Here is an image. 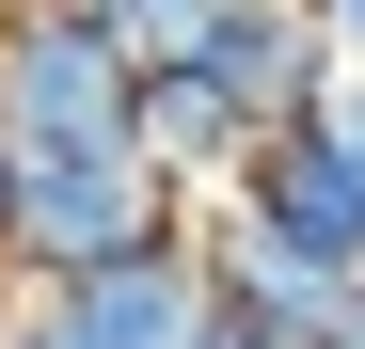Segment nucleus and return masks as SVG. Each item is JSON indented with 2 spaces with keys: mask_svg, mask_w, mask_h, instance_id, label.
I'll list each match as a JSON object with an SVG mask.
<instances>
[{
  "mask_svg": "<svg viewBox=\"0 0 365 349\" xmlns=\"http://www.w3.org/2000/svg\"><path fill=\"white\" fill-rule=\"evenodd\" d=\"M191 191H175L159 159H16V222H0V270L16 286H80L111 254H159V239H191Z\"/></svg>",
  "mask_w": 365,
  "mask_h": 349,
  "instance_id": "f257e3e1",
  "label": "nucleus"
},
{
  "mask_svg": "<svg viewBox=\"0 0 365 349\" xmlns=\"http://www.w3.org/2000/svg\"><path fill=\"white\" fill-rule=\"evenodd\" d=\"M0 111H16V159H143V64L64 0L0 16Z\"/></svg>",
  "mask_w": 365,
  "mask_h": 349,
  "instance_id": "f03ea898",
  "label": "nucleus"
},
{
  "mask_svg": "<svg viewBox=\"0 0 365 349\" xmlns=\"http://www.w3.org/2000/svg\"><path fill=\"white\" fill-rule=\"evenodd\" d=\"M238 222H270V239L286 254H318L334 286H365V143L334 127V111H318V127H270L255 159H238V191H222Z\"/></svg>",
  "mask_w": 365,
  "mask_h": 349,
  "instance_id": "7ed1b4c3",
  "label": "nucleus"
},
{
  "mask_svg": "<svg viewBox=\"0 0 365 349\" xmlns=\"http://www.w3.org/2000/svg\"><path fill=\"white\" fill-rule=\"evenodd\" d=\"M48 302L80 318V349H207V318H222L207 222L159 239V254H111V270H80V286H48Z\"/></svg>",
  "mask_w": 365,
  "mask_h": 349,
  "instance_id": "20e7f679",
  "label": "nucleus"
},
{
  "mask_svg": "<svg viewBox=\"0 0 365 349\" xmlns=\"http://www.w3.org/2000/svg\"><path fill=\"white\" fill-rule=\"evenodd\" d=\"M207 80L255 111V143H270V127H318V111L349 95V48L318 32V0H238L222 48H207Z\"/></svg>",
  "mask_w": 365,
  "mask_h": 349,
  "instance_id": "39448f33",
  "label": "nucleus"
},
{
  "mask_svg": "<svg viewBox=\"0 0 365 349\" xmlns=\"http://www.w3.org/2000/svg\"><path fill=\"white\" fill-rule=\"evenodd\" d=\"M207 270H222V302H238V318H270V333H302V349H334L349 302H365V286H334L318 254H286L270 222H238V207H207Z\"/></svg>",
  "mask_w": 365,
  "mask_h": 349,
  "instance_id": "423d86ee",
  "label": "nucleus"
},
{
  "mask_svg": "<svg viewBox=\"0 0 365 349\" xmlns=\"http://www.w3.org/2000/svg\"><path fill=\"white\" fill-rule=\"evenodd\" d=\"M143 159H159L191 207H222V191H238V159H255V111H238L207 64H159V80H143Z\"/></svg>",
  "mask_w": 365,
  "mask_h": 349,
  "instance_id": "0eeeda50",
  "label": "nucleus"
},
{
  "mask_svg": "<svg viewBox=\"0 0 365 349\" xmlns=\"http://www.w3.org/2000/svg\"><path fill=\"white\" fill-rule=\"evenodd\" d=\"M64 16H96L111 48H128V64L159 80V64H207V48H222V16H238V0H64Z\"/></svg>",
  "mask_w": 365,
  "mask_h": 349,
  "instance_id": "6e6552de",
  "label": "nucleus"
},
{
  "mask_svg": "<svg viewBox=\"0 0 365 349\" xmlns=\"http://www.w3.org/2000/svg\"><path fill=\"white\" fill-rule=\"evenodd\" d=\"M0 349H80V318H64V302L32 286V302H16V333H0Z\"/></svg>",
  "mask_w": 365,
  "mask_h": 349,
  "instance_id": "1a4fd4ad",
  "label": "nucleus"
},
{
  "mask_svg": "<svg viewBox=\"0 0 365 349\" xmlns=\"http://www.w3.org/2000/svg\"><path fill=\"white\" fill-rule=\"evenodd\" d=\"M207 349H302V333H270V318H238V302H222V318H207Z\"/></svg>",
  "mask_w": 365,
  "mask_h": 349,
  "instance_id": "9d476101",
  "label": "nucleus"
},
{
  "mask_svg": "<svg viewBox=\"0 0 365 349\" xmlns=\"http://www.w3.org/2000/svg\"><path fill=\"white\" fill-rule=\"evenodd\" d=\"M318 32H334V48H349V64H365V0H318Z\"/></svg>",
  "mask_w": 365,
  "mask_h": 349,
  "instance_id": "9b49d317",
  "label": "nucleus"
},
{
  "mask_svg": "<svg viewBox=\"0 0 365 349\" xmlns=\"http://www.w3.org/2000/svg\"><path fill=\"white\" fill-rule=\"evenodd\" d=\"M0 222H16V111H0Z\"/></svg>",
  "mask_w": 365,
  "mask_h": 349,
  "instance_id": "f8f14e48",
  "label": "nucleus"
},
{
  "mask_svg": "<svg viewBox=\"0 0 365 349\" xmlns=\"http://www.w3.org/2000/svg\"><path fill=\"white\" fill-rule=\"evenodd\" d=\"M334 127H349V143H365V64H349V95H334Z\"/></svg>",
  "mask_w": 365,
  "mask_h": 349,
  "instance_id": "ddd939ff",
  "label": "nucleus"
},
{
  "mask_svg": "<svg viewBox=\"0 0 365 349\" xmlns=\"http://www.w3.org/2000/svg\"><path fill=\"white\" fill-rule=\"evenodd\" d=\"M16 302H32V286H16V270H0V333H16Z\"/></svg>",
  "mask_w": 365,
  "mask_h": 349,
  "instance_id": "4468645a",
  "label": "nucleus"
},
{
  "mask_svg": "<svg viewBox=\"0 0 365 349\" xmlns=\"http://www.w3.org/2000/svg\"><path fill=\"white\" fill-rule=\"evenodd\" d=\"M334 349H365V302H349V333H334Z\"/></svg>",
  "mask_w": 365,
  "mask_h": 349,
  "instance_id": "2eb2a0df",
  "label": "nucleus"
},
{
  "mask_svg": "<svg viewBox=\"0 0 365 349\" xmlns=\"http://www.w3.org/2000/svg\"><path fill=\"white\" fill-rule=\"evenodd\" d=\"M0 16H32V0H0Z\"/></svg>",
  "mask_w": 365,
  "mask_h": 349,
  "instance_id": "dca6fc26",
  "label": "nucleus"
}]
</instances>
